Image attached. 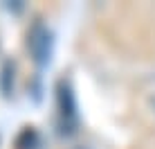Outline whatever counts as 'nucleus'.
I'll list each match as a JSON object with an SVG mask.
<instances>
[{
	"instance_id": "f257e3e1",
	"label": "nucleus",
	"mask_w": 155,
	"mask_h": 149,
	"mask_svg": "<svg viewBox=\"0 0 155 149\" xmlns=\"http://www.w3.org/2000/svg\"><path fill=\"white\" fill-rule=\"evenodd\" d=\"M27 50L31 54V59L36 63H47L50 61V54H52V32L41 23H34L27 34Z\"/></svg>"
}]
</instances>
